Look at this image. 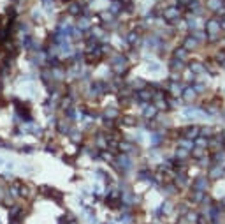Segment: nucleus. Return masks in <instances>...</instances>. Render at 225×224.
I'll use <instances>...</instances> for the list:
<instances>
[{
  "label": "nucleus",
  "mask_w": 225,
  "mask_h": 224,
  "mask_svg": "<svg viewBox=\"0 0 225 224\" xmlns=\"http://www.w3.org/2000/svg\"><path fill=\"white\" fill-rule=\"evenodd\" d=\"M223 28H225V18H223Z\"/></svg>",
  "instance_id": "nucleus-26"
},
{
  "label": "nucleus",
  "mask_w": 225,
  "mask_h": 224,
  "mask_svg": "<svg viewBox=\"0 0 225 224\" xmlns=\"http://www.w3.org/2000/svg\"><path fill=\"white\" fill-rule=\"evenodd\" d=\"M209 7H211V9H218V7H220V0H209Z\"/></svg>",
  "instance_id": "nucleus-16"
},
{
  "label": "nucleus",
  "mask_w": 225,
  "mask_h": 224,
  "mask_svg": "<svg viewBox=\"0 0 225 224\" xmlns=\"http://www.w3.org/2000/svg\"><path fill=\"white\" fill-rule=\"evenodd\" d=\"M174 55H176V59H178V60H183V59H185V55H186V49L178 48L176 51H174Z\"/></svg>",
  "instance_id": "nucleus-10"
},
{
  "label": "nucleus",
  "mask_w": 225,
  "mask_h": 224,
  "mask_svg": "<svg viewBox=\"0 0 225 224\" xmlns=\"http://www.w3.org/2000/svg\"><path fill=\"white\" fill-rule=\"evenodd\" d=\"M195 189H201V191H204V189H206V180H204V178L197 180V184H195Z\"/></svg>",
  "instance_id": "nucleus-15"
},
{
  "label": "nucleus",
  "mask_w": 225,
  "mask_h": 224,
  "mask_svg": "<svg viewBox=\"0 0 225 224\" xmlns=\"http://www.w3.org/2000/svg\"><path fill=\"white\" fill-rule=\"evenodd\" d=\"M194 48H197V41L194 37H188L185 42V49H194Z\"/></svg>",
  "instance_id": "nucleus-7"
},
{
  "label": "nucleus",
  "mask_w": 225,
  "mask_h": 224,
  "mask_svg": "<svg viewBox=\"0 0 225 224\" xmlns=\"http://www.w3.org/2000/svg\"><path fill=\"white\" fill-rule=\"evenodd\" d=\"M136 87H137V88H141V87H144V81L137 80V81H136Z\"/></svg>",
  "instance_id": "nucleus-25"
},
{
  "label": "nucleus",
  "mask_w": 225,
  "mask_h": 224,
  "mask_svg": "<svg viewBox=\"0 0 225 224\" xmlns=\"http://www.w3.org/2000/svg\"><path fill=\"white\" fill-rule=\"evenodd\" d=\"M195 145H197V147H207V141L204 138H199L197 141H195Z\"/></svg>",
  "instance_id": "nucleus-20"
},
{
  "label": "nucleus",
  "mask_w": 225,
  "mask_h": 224,
  "mask_svg": "<svg viewBox=\"0 0 225 224\" xmlns=\"http://www.w3.org/2000/svg\"><path fill=\"white\" fill-rule=\"evenodd\" d=\"M78 27L81 28V30H86V28H90V21L84 16H81L79 20H78Z\"/></svg>",
  "instance_id": "nucleus-5"
},
{
  "label": "nucleus",
  "mask_w": 225,
  "mask_h": 224,
  "mask_svg": "<svg viewBox=\"0 0 225 224\" xmlns=\"http://www.w3.org/2000/svg\"><path fill=\"white\" fill-rule=\"evenodd\" d=\"M186 154H188V152H186L185 148H179V150H178V157H179V159H181V157H186Z\"/></svg>",
  "instance_id": "nucleus-22"
},
{
  "label": "nucleus",
  "mask_w": 225,
  "mask_h": 224,
  "mask_svg": "<svg viewBox=\"0 0 225 224\" xmlns=\"http://www.w3.org/2000/svg\"><path fill=\"white\" fill-rule=\"evenodd\" d=\"M97 145H99V147H106V141H104V138H99Z\"/></svg>",
  "instance_id": "nucleus-24"
},
{
  "label": "nucleus",
  "mask_w": 225,
  "mask_h": 224,
  "mask_svg": "<svg viewBox=\"0 0 225 224\" xmlns=\"http://www.w3.org/2000/svg\"><path fill=\"white\" fill-rule=\"evenodd\" d=\"M69 11H71V14H79L81 13V7H79V4H71V7H69Z\"/></svg>",
  "instance_id": "nucleus-12"
},
{
  "label": "nucleus",
  "mask_w": 225,
  "mask_h": 224,
  "mask_svg": "<svg viewBox=\"0 0 225 224\" xmlns=\"http://www.w3.org/2000/svg\"><path fill=\"white\" fill-rule=\"evenodd\" d=\"M207 32H209V36H216V34H218V23L207 21Z\"/></svg>",
  "instance_id": "nucleus-3"
},
{
  "label": "nucleus",
  "mask_w": 225,
  "mask_h": 224,
  "mask_svg": "<svg viewBox=\"0 0 225 224\" xmlns=\"http://www.w3.org/2000/svg\"><path fill=\"white\" fill-rule=\"evenodd\" d=\"M113 16H115V14H113V13H109V11H104V13H100V20H102L104 23L111 21V20H113Z\"/></svg>",
  "instance_id": "nucleus-8"
},
{
  "label": "nucleus",
  "mask_w": 225,
  "mask_h": 224,
  "mask_svg": "<svg viewBox=\"0 0 225 224\" xmlns=\"http://www.w3.org/2000/svg\"><path fill=\"white\" fill-rule=\"evenodd\" d=\"M120 150L128 152V150H132V145H130V143H121V145H120Z\"/></svg>",
  "instance_id": "nucleus-19"
},
{
  "label": "nucleus",
  "mask_w": 225,
  "mask_h": 224,
  "mask_svg": "<svg viewBox=\"0 0 225 224\" xmlns=\"http://www.w3.org/2000/svg\"><path fill=\"white\" fill-rule=\"evenodd\" d=\"M183 97H185L186 101H192V99L195 97V90H194V88H186V90H183Z\"/></svg>",
  "instance_id": "nucleus-6"
},
{
  "label": "nucleus",
  "mask_w": 225,
  "mask_h": 224,
  "mask_svg": "<svg viewBox=\"0 0 225 224\" xmlns=\"http://www.w3.org/2000/svg\"><path fill=\"white\" fill-rule=\"evenodd\" d=\"M139 95H141V99H144V101H148V99H150V94H148V92H139Z\"/></svg>",
  "instance_id": "nucleus-23"
},
{
  "label": "nucleus",
  "mask_w": 225,
  "mask_h": 224,
  "mask_svg": "<svg viewBox=\"0 0 225 224\" xmlns=\"http://www.w3.org/2000/svg\"><path fill=\"white\" fill-rule=\"evenodd\" d=\"M25 214H27V212L23 210V208H19V206H13V208H11V212H9V215H11V219H16V222H18L19 219H23V217H25Z\"/></svg>",
  "instance_id": "nucleus-1"
},
{
  "label": "nucleus",
  "mask_w": 225,
  "mask_h": 224,
  "mask_svg": "<svg viewBox=\"0 0 225 224\" xmlns=\"http://www.w3.org/2000/svg\"><path fill=\"white\" fill-rule=\"evenodd\" d=\"M116 115H118V111H116V109H113V108L106 109V113H104V117H106V118H116Z\"/></svg>",
  "instance_id": "nucleus-11"
},
{
  "label": "nucleus",
  "mask_w": 225,
  "mask_h": 224,
  "mask_svg": "<svg viewBox=\"0 0 225 224\" xmlns=\"http://www.w3.org/2000/svg\"><path fill=\"white\" fill-rule=\"evenodd\" d=\"M165 18H167L169 21H172V20L179 18V13H178V9H167L165 11Z\"/></svg>",
  "instance_id": "nucleus-4"
},
{
  "label": "nucleus",
  "mask_w": 225,
  "mask_h": 224,
  "mask_svg": "<svg viewBox=\"0 0 225 224\" xmlns=\"http://www.w3.org/2000/svg\"><path fill=\"white\" fill-rule=\"evenodd\" d=\"M215 162H222V164H225V154H218V155H215Z\"/></svg>",
  "instance_id": "nucleus-18"
},
{
  "label": "nucleus",
  "mask_w": 225,
  "mask_h": 224,
  "mask_svg": "<svg viewBox=\"0 0 225 224\" xmlns=\"http://www.w3.org/2000/svg\"><path fill=\"white\" fill-rule=\"evenodd\" d=\"M190 69H192V71L194 72H202V65H201V64H197V62H192L190 64Z\"/></svg>",
  "instance_id": "nucleus-13"
},
{
  "label": "nucleus",
  "mask_w": 225,
  "mask_h": 224,
  "mask_svg": "<svg viewBox=\"0 0 225 224\" xmlns=\"http://www.w3.org/2000/svg\"><path fill=\"white\" fill-rule=\"evenodd\" d=\"M155 115H157V108H153V106L146 108V111H144V117L146 118H151V117H155Z\"/></svg>",
  "instance_id": "nucleus-9"
},
{
  "label": "nucleus",
  "mask_w": 225,
  "mask_h": 224,
  "mask_svg": "<svg viewBox=\"0 0 225 224\" xmlns=\"http://www.w3.org/2000/svg\"><path fill=\"white\" fill-rule=\"evenodd\" d=\"M58 129H60V132H69V127H67V122H65V120H62V122H60V127H58Z\"/></svg>",
  "instance_id": "nucleus-17"
},
{
  "label": "nucleus",
  "mask_w": 225,
  "mask_h": 224,
  "mask_svg": "<svg viewBox=\"0 0 225 224\" xmlns=\"http://www.w3.org/2000/svg\"><path fill=\"white\" fill-rule=\"evenodd\" d=\"M9 196H13L14 199H16V198L18 196H21V185L19 184H11V187H9Z\"/></svg>",
  "instance_id": "nucleus-2"
},
{
  "label": "nucleus",
  "mask_w": 225,
  "mask_h": 224,
  "mask_svg": "<svg viewBox=\"0 0 225 224\" xmlns=\"http://www.w3.org/2000/svg\"><path fill=\"white\" fill-rule=\"evenodd\" d=\"M222 173H223V171H222V166H215V170H211V176H220Z\"/></svg>",
  "instance_id": "nucleus-14"
},
{
  "label": "nucleus",
  "mask_w": 225,
  "mask_h": 224,
  "mask_svg": "<svg viewBox=\"0 0 225 224\" xmlns=\"http://www.w3.org/2000/svg\"><path fill=\"white\" fill-rule=\"evenodd\" d=\"M181 147H183V148H192V147H194V143H192V141H186V139H185V141H181Z\"/></svg>",
  "instance_id": "nucleus-21"
}]
</instances>
